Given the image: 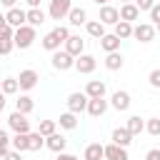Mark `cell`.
<instances>
[{
  "mask_svg": "<svg viewBox=\"0 0 160 160\" xmlns=\"http://www.w3.org/2000/svg\"><path fill=\"white\" fill-rule=\"evenodd\" d=\"M58 122H60V128H65V130H75V128H78V118H75V112H70V110L62 112Z\"/></svg>",
  "mask_w": 160,
  "mask_h": 160,
  "instance_id": "29",
  "label": "cell"
},
{
  "mask_svg": "<svg viewBox=\"0 0 160 160\" xmlns=\"http://www.w3.org/2000/svg\"><path fill=\"white\" fill-rule=\"evenodd\" d=\"M148 12H150V20H152V22H155V25H158V22H160V5H158V2H155V5H152V8H150V10H148Z\"/></svg>",
  "mask_w": 160,
  "mask_h": 160,
  "instance_id": "39",
  "label": "cell"
},
{
  "mask_svg": "<svg viewBox=\"0 0 160 160\" xmlns=\"http://www.w3.org/2000/svg\"><path fill=\"white\" fill-rule=\"evenodd\" d=\"M5 25H8V20H5V15H2V12H0V30H2V28H5Z\"/></svg>",
  "mask_w": 160,
  "mask_h": 160,
  "instance_id": "46",
  "label": "cell"
},
{
  "mask_svg": "<svg viewBox=\"0 0 160 160\" xmlns=\"http://www.w3.org/2000/svg\"><path fill=\"white\" fill-rule=\"evenodd\" d=\"M28 5L30 8H40V0H28Z\"/></svg>",
  "mask_w": 160,
  "mask_h": 160,
  "instance_id": "45",
  "label": "cell"
},
{
  "mask_svg": "<svg viewBox=\"0 0 160 160\" xmlns=\"http://www.w3.org/2000/svg\"><path fill=\"white\" fill-rule=\"evenodd\" d=\"M85 110H88V115L100 118V115H105V110H108V100H105V98H90Z\"/></svg>",
  "mask_w": 160,
  "mask_h": 160,
  "instance_id": "13",
  "label": "cell"
},
{
  "mask_svg": "<svg viewBox=\"0 0 160 160\" xmlns=\"http://www.w3.org/2000/svg\"><path fill=\"white\" fill-rule=\"evenodd\" d=\"M132 2H135V8H138L140 12H142V10H150V8L155 5V0H132Z\"/></svg>",
  "mask_w": 160,
  "mask_h": 160,
  "instance_id": "38",
  "label": "cell"
},
{
  "mask_svg": "<svg viewBox=\"0 0 160 160\" xmlns=\"http://www.w3.org/2000/svg\"><path fill=\"white\" fill-rule=\"evenodd\" d=\"M115 35H118L120 40L132 38V22H128V20H118V22H115Z\"/></svg>",
  "mask_w": 160,
  "mask_h": 160,
  "instance_id": "25",
  "label": "cell"
},
{
  "mask_svg": "<svg viewBox=\"0 0 160 160\" xmlns=\"http://www.w3.org/2000/svg\"><path fill=\"white\" fill-rule=\"evenodd\" d=\"M102 158L105 160H128V150L110 142V145H102Z\"/></svg>",
  "mask_w": 160,
  "mask_h": 160,
  "instance_id": "10",
  "label": "cell"
},
{
  "mask_svg": "<svg viewBox=\"0 0 160 160\" xmlns=\"http://www.w3.org/2000/svg\"><path fill=\"white\" fill-rule=\"evenodd\" d=\"M0 160H5V158H2V155H0Z\"/></svg>",
  "mask_w": 160,
  "mask_h": 160,
  "instance_id": "50",
  "label": "cell"
},
{
  "mask_svg": "<svg viewBox=\"0 0 160 160\" xmlns=\"http://www.w3.org/2000/svg\"><path fill=\"white\" fill-rule=\"evenodd\" d=\"M8 125L15 130V132H30V120H28V115H22V112H10V118H8Z\"/></svg>",
  "mask_w": 160,
  "mask_h": 160,
  "instance_id": "8",
  "label": "cell"
},
{
  "mask_svg": "<svg viewBox=\"0 0 160 160\" xmlns=\"http://www.w3.org/2000/svg\"><path fill=\"white\" fill-rule=\"evenodd\" d=\"M105 82L102 80H90L88 85H85V95L88 98H105Z\"/></svg>",
  "mask_w": 160,
  "mask_h": 160,
  "instance_id": "20",
  "label": "cell"
},
{
  "mask_svg": "<svg viewBox=\"0 0 160 160\" xmlns=\"http://www.w3.org/2000/svg\"><path fill=\"white\" fill-rule=\"evenodd\" d=\"M10 145H12V150L25 152L28 150V132H15V138L10 140Z\"/></svg>",
  "mask_w": 160,
  "mask_h": 160,
  "instance_id": "30",
  "label": "cell"
},
{
  "mask_svg": "<svg viewBox=\"0 0 160 160\" xmlns=\"http://www.w3.org/2000/svg\"><path fill=\"white\" fill-rule=\"evenodd\" d=\"M65 145H68V140H65L62 135H58V132H52V135H48V138H45V148H48V150H52V152H62V150H65Z\"/></svg>",
  "mask_w": 160,
  "mask_h": 160,
  "instance_id": "17",
  "label": "cell"
},
{
  "mask_svg": "<svg viewBox=\"0 0 160 160\" xmlns=\"http://www.w3.org/2000/svg\"><path fill=\"white\" fill-rule=\"evenodd\" d=\"M0 90H2L5 95H15V92L20 90V85H18V78H5V80H2V85H0Z\"/></svg>",
  "mask_w": 160,
  "mask_h": 160,
  "instance_id": "33",
  "label": "cell"
},
{
  "mask_svg": "<svg viewBox=\"0 0 160 160\" xmlns=\"http://www.w3.org/2000/svg\"><path fill=\"white\" fill-rule=\"evenodd\" d=\"M0 85H2V80H0Z\"/></svg>",
  "mask_w": 160,
  "mask_h": 160,
  "instance_id": "51",
  "label": "cell"
},
{
  "mask_svg": "<svg viewBox=\"0 0 160 160\" xmlns=\"http://www.w3.org/2000/svg\"><path fill=\"white\" fill-rule=\"evenodd\" d=\"M55 128H58V120H40L38 132H40L42 138H48V135H52V132H55Z\"/></svg>",
  "mask_w": 160,
  "mask_h": 160,
  "instance_id": "34",
  "label": "cell"
},
{
  "mask_svg": "<svg viewBox=\"0 0 160 160\" xmlns=\"http://www.w3.org/2000/svg\"><path fill=\"white\" fill-rule=\"evenodd\" d=\"M52 68L55 70H60V72H65V70H70V68H75V58L68 52V50H52Z\"/></svg>",
  "mask_w": 160,
  "mask_h": 160,
  "instance_id": "3",
  "label": "cell"
},
{
  "mask_svg": "<svg viewBox=\"0 0 160 160\" xmlns=\"http://www.w3.org/2000/svg\"><path fill=\"white\" fill-rule=\"evenodd\" d=\"M95 2H98V5H108V0H95Z\"/></svg>",
  "mask_w": 160,
  "mask_h": 160,
  "instance_id": "47",
  "label": "cell"
},
{
  "mask_svg": "<svg viewBox=\"0 0 160 160\" xmlns=\"http://www.w3.org/2000/svg\"><path fill=\"white\" fill-rule=\"evenodd\" d=\"M2 110H5V92L0 90V112H2Z\"/></svg>",
  "mask_w": 160,
  "mask_h": 160,
  "instance_id": "44",
  "label": "cell"
},
{
  "mask_svg": "<svg viewBox=\"0 0 160 160\" xmlns=\"http://www.w3.org/2000/svg\"><path fill=\"white\" fill-rule=\"evenodd\" d=\"M88 95L85 92H70V98H68V110L70 112H75V115H80L85 108H88Z\"/></svg>",
  "mask_w": 160,
  "mask_h": 160,
  "instance_id": "7",
  "label": "cell"
},
{
  "mask_svg": "<svg viewBox=\"0 0 160 160\" xmlns=\"http://www.w3.org/2000/svg\"><path fill=\"white\" fill-rule=\"evenodd\" d=\"M102 25H115L118 20H120V12H118V8H112V5H100V18H98Z\"/></svg>",
  "mask_w": 160,
  "mask_h": 160,
  "instance_id": "12",
  "label": "cell"
},
{
  "mask_svg": "<svg viewBox=\"0 0 160 160\" xmlns=\"http://www.w3.org/2000/svg\"><path fill=\"white\" fill-rule=\"evenodd\" d=\"M120 2H132V0H120Z\"/></svg>",
  "mask_w": 160,
  "mask_h": 160,
  "instance_id": "49",
  "label": "cell"
},
{
  "mask_svg": "<svg viewBox=\"0 0 160 160\" xmlns=\"http://www.w3.org/2000/svg\"><path fill=\"white\" fill-rule=\"evenodd\" d=\"M25 22H28V25H32V28H38V25H42V22H45V12H42L40 8H30V10L25 12Z\"/></svg>",
  "mask_w": 160,
  "mask_h": 160,
  "instance_id": "22",
  "label": "cell"
},
{
  "mask_svg": "<svg viewBox=\"0 0 160 160\" xmlns=\"http://www.w3.org/2000/svg\"><path fill=\"white\" fill-rule=\"evenodd\" d=\"M105 68H108V70H120V68H122V55H120L118 50H115V52H108Z\"/></svg>",
  "mask_w": 160,
  "mask_h": 160,
  "instance_id": "28",
  "label": "cell"
},
{
  "mask_svg": "<svg viewBox=\"0 0 160 160\" xmlns=\"http://www.w3.org/2000/svg\"><path fill=\"white\" fill-rule=\"evenodd\" d=\"M65 50H68L72 58H78V55H82V50H85V40H82L80 35H70V38L65 40Z\"/></svg>",
  "mask_w": 160,
  "mask_h": 160,
  "instance_id": "14",
  "label": "cell"
},
{
  "mask_svg": "<svg viewBox=\"0 0 160 160\" xmlns=\"http://www.w3.org/2000/svg\"><path fill=\"white\" fill-rule=\"evenodd\" d=\"M145 130H148L152 138H158V135H160V118H150V120L145 122Z\"/></svg>",
  "mask_w": 160,
  "mask_h": 160,
  "instance_id": "35",
  "label": "cell"
},
{
  "mask_svg": "<svg viewBox=\"0 0 160 160\" xmlns=\"http://www.w3.org/2000/svg\"><path fill=\"white\" fill-rule=\"evenodd\" d=\"M95 68H98V60H95L92 55H85V52H82V55L75 58V70H78L80 75H90Z\"/></svg>",
  "mask_w": 160,
  "mask_h": 160,
  "instance_id": "6",
  "label": "cell"
},
{
  "mask_svg": "<svg viewBox=\"0 0 160 160\" xmlns=\"http://www.w3.org/2000/svg\"><path fill=\"white\" fill-rule=\"evenodd\" d=\"M15 2H18V0H0V5H5L8 10H10V8H15Z\"/></svg>",
  "mask_w": 160,
  "mask_h": 160,
  "instance_id": "43",
  "label": "cell"
},
{
  "mask_svg": "<svg viewBox=\"0 0 160 160\" xmlns=\"http://www.w3.org/2000/svg\"><path fill=\"white\" fill-rule=\"evenodd\" d=\"M125 128H128V132H130V135L135 138V135H140V132L145 130V122H142V118H140V115H130V118H128V125H125Z\"/></svg>",
  "mask_w": 160,
  "mask_h": 160,
  "instance_id": "23",
  "label": "cell"
},
{
  "mask_svg": "<svg viewBox=\"0 0 160 160\" xmlns=\"http://www.w3.org/2000/svg\"><path fill=\"white\" fill-rule=\"evenodd\" d=\"M100 48L105 50V52H115V50H120V38L115 35V32H105L102 38H100Z\"/></svg>",
  "mask_w": 160,
  "mask_h": 160,
  "instance_id": "19",
  "label": "cell"
},
{
  "mask_svg": "<svg viewBox=\"0 0 160 160\" xmlns=\"http://www.w3.org/2000/svg\"><path fill=\"white\" fill-rule=\"evenodd\" d=\"M42 145H45V138H42L40 132H28V150L38 152V150H40Z\"/></svg>",
  "mask_w": 160,
  "mask_h": 160,
  "instance_id": "31",
  "label": "cell"
},
{
  "mask_svg": "<svg viewBox=\"0 0 160 160\" xmlns=\"http://www.w3.org/2000/svg\"><path fill=\"white\" fill-rule=\"evenodd\" d=\"M55 160H78L75 155H70V152H58V158Z\"/></svg>",
  "mask_w": 160,
  "mask_h": 160,
  "instance_id": "42",
  "label": "cell"
},
{
  "mask_svg": "<svg viewBox=\"0 0 160 160\" xmlns=\"http://www.w3.org/2000/svg\"><path fill=\"white\" fill-rule=\"evenodd\" d=\"M145 160H160V150H158V148H152V150H148V155H145Z\"/></svg>",
  "mask_w": 160,
  "mask_h": 160,
  "instance_id": "40",
  "label": "cell"
},
{
  "mask_svg": "<svg viewBox=\"0 0 160 160\" xmlns=\"http://www.w3.org/2000/svg\"><path fill=\"white\" fill-rule=\"evenodd\" d=\"M70 8H72V0H50L48 12H50L52 20H62V18H68Z\"/></svg>",
  "mask_w": 160,
  "mask_h": 160,
  "instance_id": "4",
  "label": "cell"
},
{
  "mask_svg": "<svg viewBox=\"0 0 160 160\" xmlns=\"http://www.w3.org/2000/svg\"><path fill=\"white\" fill-rule=\"evenodd\" d=\"M148 82H150L152 88H160V68H155V70L148 75Z\"/></svg>",
  "mask_w": 160,
  "mask_h": 160,
  "instance_id": "37",
  "label": "cell"
},
{
  "mask_svg": "<svg viewBox=\"0 0 160 160\" xmlns=\"http://www.w3.org/2000/svg\"><path fill=\"white\" fill-rule=\"evenodd\" d=\"M85 160H102V145L100 142H90L85 148Z\"/></svg>",
  "mask_w": 160,
  "mask_h": 160,
  "instance_id": "32",
  "label": "cell"
},
{
  "mask_svg": "<svg viewBox=\"0 0 160 160\" xmlns=\"http://www.w3.org/2000/svg\"><path fill=\"white\" fill-rule=\"evenodd\" d=\"M68 20H70V25H85V22H88V12H85L82 8H70Z\"/></svg>",
  "mask_w": 160,
  "mask_h": 160,
  "instance_id": "24",
  "label": "cell"
},
{
  "mask_svg": "<svg viewBox=\"0 0 160 160\" xmlns=\"http://www.w3.org/2000/svg\"><path fill=\"white\" fill-rule=\"evenodd\" d=\"M5 160H22V152H18V150H8Z\"/></svg>",
  "mask_w": 160,
  "mask_h": 160,
  "instance_id": "41",
  "label": "cell"
},
{
  "mask_svg": "<svg viewBox=\"0 0 160 160\" xmlns=\"http://www.w3.org/2000/svg\"><path fill=\"white\" fill-rule=\"evenodd\" d=\"M112 142L120 145V148H128V145L132 142V135L128 132V128H115V130H112Z\"/></svg>",
  "mask_w": 160,
  "mask_h": 160,
  "instance_id": "21",
  "label": "cell"
},
{
  "mask_svg": "<svg viewBox=\"0 0 160 160\" xmlns=\"http://www.w3.org/2000/svg\"><path fill=\"white\" fill-rule=\"evenodd\" d=\"M118 12H120V20H128V22H132V20L140 18V10L135 8V2H122Z\"/></svg>",
  "mask_w": 160,
  "mask_h": 160,
  "instance_id": "18",
  "label": "cell"
},
{
  "mask_svg": "<svg viewBox=\"0 0 160 160\" xmlns=\"http://www.w3.org/2000/svg\"><path fill=\"white\" fill-rule=\"evenodd\" d=\"M8 150H10V135H8V130H2V128H0V155L5 158V155H8Z\"/></svg>",
  "mask_w": 160,
  "mask_h": 160,
  "instance_id": "36",
  "label": "cell"
},
{
  "mask_svg": "<svg viewBox=\"0 0 160 160\" xmlns=\"http://www.w3.org/2000/svg\"><path fill=\"white\" fill-rule=\"evenodd\" d=\"M85 30H88V35H92V38H98V40L105 35V25H102L100 20H88V22H85Z\"/></svg>",
  "mask_w": 160,
  "mask_h": 160,
  "instance_id": "26",
  "label": "cell"
},
{
  "mask_svg": "<svg viewBox=\"0 0 160 160\" xmlns=\"http://www.w3.org/2000/svg\"><path fill=\"white\" fill-rule=\"evenodd\" d=\"M32 108H35V102H32V98H28V95H20V98L15 100V110L22 112V115L32 112Z\"/></svg>",
  "mask_w": 160,
  "mask_h": 160,
  "instance_id": "27",
  "label": "cell"
},
{
  "mask_svg": "<svg viewBox=\"0 0 160 160\" xmlns=\"http://www.w3.org/2000/svg\"><path fill=\"white\" fill-rule=\"evenodd\" d=\"M5 20H8L10 28H20V25H25V10L22 8H10L5 12Z\"/></svg>",
  "mask_w": 160,
  "mask_h": 160,
  "instance_id": "15",
  "label": "cell"
},
{
  "mask_svg": "<svg viewBox=\"0 0 160 160\" xmlns=\"http://www.w3.org/2000/svg\"><path fill=\"white\" fill-rule=\"evenodd\" d=\"M155 30H160V22H158V25H155Z\"/></svg>",
  "mask_w": 160,
  "mask_h": 160,
  "instance_id": "48",
  "label": "cell"
},
{
  "mask_svg": "<svg viewBox=\"0 0 160 160\" xmlns=\"http://www.w3.org/2000/svg\"><path fill=\"white\" fill-rule=\"evenodd\" d=\"M132 38L140 40V42H152V38H155V25H150V22L135 25V28H132Z\"/></svg>",
  "mask_w": 160,
  "mask_h": 160,
  "instance_id": "5",
  "label": "cell"
},
{
  "mask_svg": "<svg viewBox=\"0 0 160 160\" xmlns=\"http://www.w3.org/2000/svg\"><path fill=\"white\" fill-rule=\"evenodd\" d=\"M12 42H15V48H20V50H25V48H30L32 42H35V28L32 25H20V28H15V32H12Z\"/></svg>",
  "mask_w": 160,
  "mask_h": 160,
  "instance_id": "2",
  "label": "cell"
},
{
  "mask_svg": "<svg viewBox=\"0 0 160 160\" xmlns=\"http://www.w3.org/2000/svg\"><path fill=\"white\" fill-rule=\"evenodd\" d=\"M112 108H115L118 112H125V110L130 108V92H128V90L112 92Z\"/></svg>",
  "mask_w": 160,
  "mask_h": 160,
  "instance_id": "16",
  "label": "cell"
},
{
  "mask_svg": "<svg viewBox=\"0 0 160 160\" xmlns=\"http://www.w3.org/2000/svg\"><path fill=\"white\" fill-rule=\"evenodd\" d=\"M68 38H70V30H68V28H62V25H58L55 30H50V32L42 38V48L52 52V50H58L60 45H65V40H68Z\"/></svg>",
  "mask_w": 160,
  "mask_h": 160,
  "instance_id": "1",
  "label": "cell"
},
{
  "mask_svg": "<svg viewBox=\"0 0 160 160\" xmlns=\"http://www.w3.org/2000/svg\"><path fill=\"white\" fill-rule=\"evenodd\" d=\"M18 85H20V90H32V88L38 85V72H35L32 68H28V70H20Z\"/></svg>",
  "mask_w": 160,
  "mask_h": 160,
  "instance_id": "9",
  "label": "cell"
},
{
  "mask_svg": "<svg viewBox=\"0 0 160 160\" xmlns=\"http://www.w3.org/2000/svg\"><path fill=\"white\" fill-rule=\"evenodd\" d=\"M12 32H15V28H10V25H5V28L0 30V55H8V52L15 48V42H12Z\"/></svg>",
  "mask_w": 160,
  "mask_h": 160,
  "instance_id": "11",
  "label": "cell"
}]
</instances>
